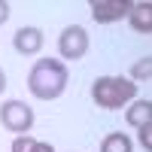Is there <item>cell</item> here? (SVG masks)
I'll return each mask as SVG.
<instances>
[{
    "mask_svg": "<svg viewBox=\"0 0 152 152\" xmlns=\"http://www.w3.org/2000/svg\"><path fill=\"white\" fill-rule=\"evenodd\" d=\"M0 125H3L6 131H12L15 137L28 134L31 125H34V110L24 104V100H6L3 107H0Z\"/></svg>",
    "mask_w": 152,
    "mask_h": 152,
    "instance_id": "3957f363",
    "label": "cell"
},
{
    "mask_svg": "<svg viewBox=\"0 0 152 152\" xmlns=\"http://www.w3.org/2000/svg\"><path fill=\"white\" fill-rule=\"evenodd\" d=\"M128 24L137 34H152V0H140L128 12Z\"/></svg>",
    "mask_w": 152,
    "mask_h": 152,
    "instance_id": "52a82bcc",
    "label": "cell"
},
{
    "mask_svg": "<svg viewBox=\"0 0 152 152\" xmlns=\"http://www.w3.org/2000/svg\"><path fill=\"white\" fill-rule=\"evenodd\" d=\"M12 46H15L18 55H37L43 49V31L28 24V28H18L15 37H12Z\"/></svg>",
    "mask_w": 152,
    "mask_h": 152,
    "instance_id": "8992f818",
    "label": "cell"
},
{
    "mask_svg": "<svg viewBox=\"0 0 152 152\" xmlns=\"http://www.w3.org/2000/svg\"><path fill=\"white\" fill-rule=\"evenodd\" d=\"M149 79H152V55L140 58L131 67V82H149Z\"/></svg>",
    "mask_w": 152,
    "mask_h": 152,
    "instance_id": "30bf717a",
    "label": "cell"
},
{
    "mask_svg": "<svg viewBox=\"0 0 152 152\" xmlns=\"http://www.w3.org/2000/svg\"><path fill=\"white\" fill-rule=\"evenodd\" d=\"M58 52H61V58H67V61H79L88 52V34H85V28H79V24L64 28L61 37H58Z\"/></svg>",
    "mask_w": 152,
    "mask_h": 152,
    "instance_id": "277c9868",
    "label": "cell"
},
{
    "mask_svg": "<svg viewBox=\"0 0 152 152\" xmlns=\"http://www.w3.org/2000/svg\"><path fill=\"white\" fill-rule=\"evenodd\" d=\"M67 64L58 58H40L28 73V88L37 100H55L67 88Z\"/></svg>",
    "mask_w": 152,
    "mask_h": 152,
    "instance_id": "6da1fadb",
    "label": "cell"
},
{
    "mask_svg": "<svg viewBox=\"0 0 152 152\" xmlns=\"http://www.w3.org/2000/svg\"><path fill=\"white\" fill-rule=\"evenodd\" d=\"M131 0H91L88 3V9H91V18L97 24H110V21H122L128 18L131 12Z\"/></svg>",
    "mask_w": 152,
    "mask_h": 152,
    "instance_id": "5b68a950",
    "label": "cell"
},
{
    "mask_svg": "<svg viewBox=\"0 0 152 152\" xmlns=\"http://www.w3.org/2000/svg\"><path fill=\"white\" fill-rule=\"evenodd\" d=\"M91 97L104 110H122L137 97V82H131L128 76H97L91 82Z\"/></svg>",
    "mask_w": 152,
    "mask_h": 152,
    "instance_id": "7a4b0ae2",
    "label": "cell"
},
{
    "mask_svg": "<svg viewBox=\"0 0 152 152\" xmlns=\"http://www.w3.org/2000/svg\"><path fill=\"white\" fill-rule=\"evenodd\" d=\"M9 18V3H6V0H0V24H3Z\"/></svg>",
    "mask_w": 152,
    "mask_h": 152,
    "instance_id": "5bb4252c",
    "label": "cell"
},
{
    "mask_svg": "<svg viewBox=\"0 0 152 152\" xmlns=\"http://www.w3.org/2000/svg\"><path fill=\"white\" fill-rule=\"evenodd\" d=\"M137 140L146 152H152V125H143V128H137Z\"/></svg>",
    "mask_w": 152,
    "mask_h": 152,
    "instance_id": "7c38bea8",
    "label": "cell"
},
{
    "mask_svg": "<svg viewBox=\"0 0 152 152\" xmlns=\"http://www.w3.org/2000/svg\"><path fill=\"white\" fill-rule=\"evenodd\" d=\"M3 88H6V73L0 70V94H3Z\"/></svg>",
    "mask_w": 152,
    "mask_h": 152,
    "instance_id": "9a60e30c",
    "label": "cell"
},
{
    "mask_svg": "<svg viewBox=\"0 0 152 152\" xmlns=\"http://www.w3.org/2000/svg\"><path fill=\"white\" fill-rule=\"evenodd\" d=\"M134 143L128 134H107L104 143H100V152H131Z\"/></svg>",
    "mask_w": 152,
    "mask_h": 152,
    "instance_id": "9c48e42d",
    "label": "cell"
},
{
    "mask_svg": "<svg viewBox=\"0 0 152 152\" xmlns=\"http://www.w3.org/2000/svg\"><path fill=\"white\" fill-rule=\"evenodd\" d=\"M34 137L31 134H21V137H15V140H12V152H31L34 149Z\"/></svg>",
    "mask_w": 152,
    "mask_h": 152,
    "instance_id": "8fae6325",
    "label": "cell"
},
{
    "mask_svg": "<svg viewBox=\"0 0 152 152\" xmlns=\"http://www.w3.org/2000/svg\"><path fill=\"white\" fill-rule=\"evenodd\" d=\"M31 152H55V146H52V143H43V140H37Z\"/></svg>",
    "mask_w": 152,
    "mask_h": 152,
    "instance_id": "4fadbf2b",
    "label": "cell"
},
{
    "mask_svg": "<svg viewBox=\"0 0 152 152\" xmlns=\"http://www.w3.org/2000/svg\"><path fill=\"white\" fill-rule=\"evenodd\" d=\"M125 119H128V125H134V128L152 125V100H146V97L134 100V104L125 110Z\"/></svg>",
    "mask_w": 152,
    "mask_h": 152,
    "instance_id": "ba28073f",
    "label": "cell"
}]
</instances>
